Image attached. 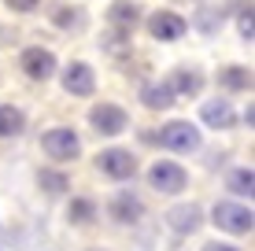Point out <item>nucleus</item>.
<instances>
[{"instance_id":"obj_2","label":"nucleus","mask_w":255,"mask_h":251,"mask_svg":"<svg viewBox=\"0 0 255 251\" xmlns=\"http://www.w3.org/2000/svg\"><path fill=\"white\" fill-rule=\"evenodd\" d=\"M159 144L163 148H170V152H196L200 148V129L192 126V122H166L159 129Z\"/></svg>"},{"instance_id":"obj_12","label":"nucleus","mask_w":255,"mask_h":251,"mask_svg":"<svg viewBox=\"0 0 255 251\" xmlns=\"http://www.w3.org/2000/svg\"><path fill=\"white\" fill-rule=\"evenodd\" d=\"M140 100H144V107H152V111H163V107H170L174 100V89H170V82H159V85H144L140 89Z\"/></svg>"},{"instance_id":"obj_22","label":"nucleus","mask_w":255,"mask_h":251,"mask_svg":"<svg viewBox=\"0 0 255 251\" xmlns=\"http://www.w3.org/2000/svg\"><path fill=\"white\" fill-rule=\"evenodd\" d=\"M241 30H244V37H248V41H252V11H248V15H244V19H241Z\"/></svg>"},{"instance_id":"obj_6","label":"nucleus","mask_w":255,"mask_h":251,"mask_svg":"<svg viewBox=\"0 0 255 251\" xmlns=\"http://www.w3.org/2000/svg\"><path fill=\"white\" fill-rule=\"evenodd\" d=\"M96 167H100L108 177H115V181H129V177L137 174V159H133L126 148H108V152H100V155H96Z\"/></svg>"},{"instance_id":"obj_7","label":"nucleus","mask_w":255,"mask_h":251,"mask_svg":"<svg viewBox=\"0 0 255 251\" xmlns=\"http://www.w3.org/2000/svg\"><path fill=\"white\" fill-rule=\"evenodd\" d=\"M19 63H22L26 78H33V82H48V78L56 74V56H52L48 48H26Z\"/></svg>"},{"instance_id":"obj_19","label":"nucleus","mask_w":255,"mask_h":251,"mask_svg":"<svg viewBox=\"0 0 255 251\" xmlns=\"http://www.w3.org/2000/svg\"><path fill=\"white\" fill-rule=\"evenodd\" d=\"M37 181H41V188H45V192H52V196L67 188V177H63V174H52V170H41Z\"/></svg>"},{"instance_id":"obj_13","label":"nucleus","mask_w":255,"mask_h":251,"mask_svg":"<svg viewBox=\"0 0 255 251\" xmlns=\"http://www.w3.org/2000/svg\"><path fill=\"white\" fill-rule=\"evenodd\" d=\"M200 85H204V78H200L196 71H174V78H170V89H174V96H196L200 92Z\"/></svg>"},{"instance_id":"obj_10","label":"nucleus","mask_w":255,"mask_h":251,"mask_svg":"<svg viewBox=\"0 0 255 251\" xmlns=\"http://www.w3.org/2000/svg\"><path fill=\"white\" fill-rule=\"evenodd\" d=\"M111 214H115V222H122V226H133V222H140V214H144V203H140L137 196L122 192V196H115V203H111Z\"/></svg>"},{"instance_id":"obj_23","label":"nucleus","mask_w":255,"mask_h":251,"mask_svg":"<svg viewBox=\"0 0 255 251\" xmlns=\"http://www.w3.org/2000/svg\"><path fill=\"white\" fill-rule=\"evenodd\" d=\"M204 251H237V248H230V244H204Z\"/></svg>"},{"instance_id":"obj_15","label":"nucleus","mask_w":255,"mask_h":251,"mask_svg":"<svg viewBox=\"0 0 255 251\" xmlns=\"http://www.w3.org/2000/svg\"><path fill=\"white\" fill-rule=\"evenodd\" d=\"M204 122L215 126V129L233 126V107H230L226 100H211V103H204Z\"/></svg>"},{"instance_id":"obj_11","label":"nucleus","mask_w":255,"mask_h":251,"mask_svg":"<svg viewBox=\"0 0 255 251\" xmlns=\"http://www.w3.org/2000/svg\"><path fill=\"white\" fill-rule=\"evenodd\" d=\"M166 222H170L178 233H196L200 222H204V214H200L196 203H189V207H174V211L166 214Z\"/></svg>"},{"instance_id":"obj_18","label":"nucleus","mask_w":255,"mask_h":251,"mask_svg":"<svg viewBox=\"0 0 255 251\" xmlns=\"http://www.w3.org/2000/svg\"><path fill=\"white\" fill-rule=\"evenodd\" d=\"M252 181H255L252 170L241 167V170H233V174H230V188H233L237 196H252Z\"/></svg>"},{"instance_id":"obj_17","label":"nucleus","mask_w":255,"mask_h":251,"mask_svg":"<svg viewBox=\"0 0 255 251\" xmlns=\"http://www.w3.org/2000/svg\"><path fill=\"white\" fill-rule=\"evenodd\" d=\"M222 85H230V89H248V85H252V71L230 67V71H222Z\"/></svg>"},{"instance_id":"obj_16","label":"nucleus","mask_w":255,"mask_h":251,"mask_svg":"<svg viewBox=\"0 0 255 251\" xmlns=\"http://www.w3.org/2000/svg\"><path fill=\"white\" fill-rule=\"evenodd\" d=\"M111 22L122 26V30H133L137 26V4H126V0L111 4Z\"/></svg>"},{"instance_id":"obj_4","label":"nucleus","mask_w":255,"mask_h":251,"mask_svg":"<svg viewBox=\"0 0 255 251\" xmlns=\"http://www.w3.org/2000/svg\"><path fill=\"white\" fill-rule=\"evenodd\" d=\"M148 181H152V188L155 192H166V196H174V192H181V188L189 185V174L178 167V163H155L152 170H148Z\"/></svg>"},{"instance_id":"obj_9","label":"nucleus","mask_w":255,"mask_h":251,"mask_svg":"<svg viewBox=\"0 0 255 251\" xmlns=\"http://www.w3.org/2000/svg\"><path fill=\"white\" fill-rule=\"evenodd\" d=\"M148 33L155 41H178V37H185V19L174 11H155L148 19Z\"/></svg>"},{"instance_id":"obj_1","label":"nucleus","mask_w":255,"mask_h":251,"mask_svg":"<svg viewBox=\"0 0 255 251\" xmlns=\"http://www.w3.org/2000/svg\"><path fill=\"white\" fill-rule=\"evenodd\" d=\"M41 148H45L48 159H56V163H70V159H78V152H82V141H78L74 129L56 126V129H48V133L41 137Z\"/></svg>"},{"instance_id":"obj_20","label":"nucleus","mask_w":255,"mask_h":251,"mask_svg":"<svg viewBox=\"0 0 255 251\" xmlns=\"http://www.w3.org/2000/svg\"><path fill=\"white\" fill-rule=\"evenodd\" d=\"M89 218H93V203H89V200H74V203H70V222L85 226Z\"/></svg>"},{"instance_id":"obj_5","label":"nucleus","mask_w":255,"mask_h":251,"mask_svg":"<svg viewBox=\"0 0 255 251\" xmlns=\"http://www.w3.org/2000/svg\"><path fill=\"white\" fill-rule=\"evenodd\" d=\"M89 122H93V129L100 137H119L122 129L129 126V118H126L122 107H115V103H96V107L89 111Z\"/></svg>"},{"instance_id":"obj_3","label":"nucleus","mask_w":255,"mask_h":251,"mask_svg":"<svg viewBox=\"0 0 255 251\" xmlns=\"http://www.w3.org/2000/svg\"><path fill=\"white\" fill-rule=\"evenodd\" d=\"M211 222L226 233H248L252 229V207L244 203H215L211 211Z\"/></svg>"},{"instance_id":"obj_14","label":"nucleus","mask_w":255,"mask_h":251,"mask_svg":"<svg viewBox=\"0 0 255 251\" xmlns=\"http://www.w3.org/2000/svg\"><path fill=\"white\" fill-rule=\"evenodd\" d=\"M26 129V115L11 103H0V137H19Z\"/></svg>"},{"instance_id":"obj_21","label":"nucleus","mask_w":255,"mask_h":251,"mask_svg":"<svg viewBox=\"0 0 255 251\" xmlns=\"http://www.w3.org/2000/svg\"><path fill=\"white\" fill-rule=\"evenodd\" d=\"M7 7H11V11H33V7L41 4V0H4Z\"/></svg>"},{"instance_id":"obj_8","label":"nucleus","mask_w":255,"mask_h":251,"mask_svg":"<svg viewBox=\"0 0 255 251\" xmlns=\"http://www.w3.org/2000/svg\"><path fill=\"white\" fill-rule=\"evenodd\" d=\"M63 89L70 92V96H93L96 89V74L89 63H70L63 71Z\"/></svg>"}]
</instances>
